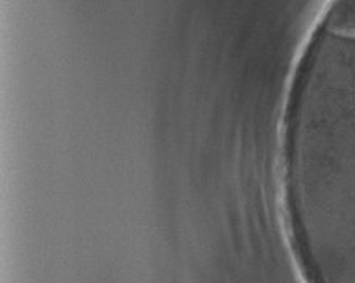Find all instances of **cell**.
I'll list each match as a JSON object with an SVG mask.
<instances>
[{
  "instance_id": "1",
  "label": "cell",
  "mask_w": 355,
  "mask_h": 283,
  "mask_svg": "<svg viewBox=\"0 0 355 283\" xmlns=\"http://www.w3.org/2000/svg\"><path fill=\"white\" fill-rule=\"evenodd\" d=\"M325 31L338 37L355 39V0H334L325 15Z\"/></svg>"
}]
</instances>
